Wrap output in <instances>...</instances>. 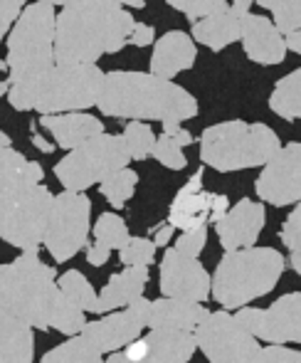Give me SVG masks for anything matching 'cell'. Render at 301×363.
<instances>
[{"mask_svg": "<svg viewBox=\"0 0 301 363\" xmlns=\"http://www.w3.org/2000/svg\"><path fill=\"white\" fill-rule=\"evenodd\" d=\"M166 3L171 5L173 10H181L191 23L229 8L227 0H166Z\"/></svg>", "mask_w": 301, "mask_h": 363, "instance_id": "cell-36", "label": "cell"}, {"mask_svg": "<svg viewBox=\"0 0 301 363\" xmlns=\"http://www.w3.org/2000/svg\"><path fill=\"white\" fill-rule=\"evenodd\" d=\"M287 259L274 247L229 250L212 274V299L222 309H239L269 294L282 279Z\"/></svg>", "mask_w": 301, "mask_h": 363, "instance_id": "cell-5", "label": "cell"}, {"mask_svg": "<svg viewBox=\"0 0 301 363\" xmlns=\"http://www.w3.org/2000/svg\"><path fill=\"white\" fill-rule=\"evenodd\" d=\"M111 257V247L104 242H94V245H86V262L91 264V267H101V264H106Z\"/></svg>", "mask_w": 301, "mask_h": 363, "instance_id": "cell-41", "label": "cell"}, {"mask_svg": "<svg viewBox=\"0 0 301 363\" xmlns=\"http://www.w3.org/2000/svg\"><path fill=\"white\" fill-rule=\"evenodd\" d=\"M161 291L163 296L205 301L212 296V277L198 257L171 247L161 259Z\"/></svg>", "mask_w": 301, "mask_h": 363, "instance_id": "cell-16", "label": "cell"}, {"mask_svg": "<svg viewBox=\"0 0 301 363\" xmlns=\"http://www.w3.org/2000/svg\"><path fill=\"white\" fill-rule=\"evenodd\" d=\"M151 43H156V30H153L151 25L136 23L134 33H131V38H129V45H134V48H149Z\"/></svg>", "mask_w": 301, "mask_h": 363, "instance_id": "cell-42", "label": "cell"}, {"mask_svg": "<svg viewBox=\"0 0 301 363\" xmlns=\"http://www.w3.org/2000/svg\"><path fill=\"white\" fill-rule=\"evenodd\" d=\"M91 233H94L96 242L109 245L111 250H121L131 240L129 228H126L124 218L116 216V213H101V216L96 218Z\"/></svg>", "mask_w": 301, "mask_h": 363, "instance_id": "cell-31", "label": "cell"}, {"mask_svg": "<svg viewBox=\"0 0 301 363\" xmlns=\"http://www.w3.org/2000/svg\"><path fill=\"white\" fill-rule=\"evenodd\" d=\"M198 349L210 363H257L259 339L249 334L229 311H210L195 326Z\"/></svg>", "mask_w": 301, "mask_h": 363, "instance_id": "cell-11", "label": "cell"}, {"mask_svg": "<svg viewBox=\"0 0 301 363\" xmlns=\"http://www.w3.org/2000/svg\"><path fill=\"white\" fill-rule=\"evenodd\" d=\"M55 38H57L55 5L40 3V0L28 5L18 18V23L13 25L10 35L5 38L8 57L3 62V69L8 72L10 84L25 82L57 65Z\"/></svg>", "mask_w": 301, "mask_h": 363, "instance_id": "cell-7", "label": "cell"}, {"mask_svg": "<svg viewBox=\"0 0 301 363\" xmlns=\"http://www.w3.org/2000/svg\"><path fill=\"white\" fill-rule=\"evenodd\" d=\"M40 363H106V359H101V351L86 336L76 334L69 336L64 344L50 349Z\"/></svg>", "mask_w": 301, "mask_h": 363, "instance_id": "cell-28", "label": "cell"}, {"mask_svg": "<svg viewBox=\"0 0 301 363\" xmlns=\"http://www.w3.org/2000/svg\"><path fill=\"white\" fill-rule=\"evenodd\" d=\"M131 153L126 148L124 136L99 134L72 148L62 161L55 166V176L62 183L64 191H86L96 186L119 168H126Z\"/></svg>", "mask_w": 301, "mask_h": 363, "instance_id": "cell-9", "label": "cell"}, {"mask_svg": "<svg viewBox=\"0 0 301 363\" xmlns=\"http://www.w3.org/2000/svg\"><path fill=\"white\" fill-rule=\"evenodd\" d=\"M254 3L272 13L274 25L284 35L301 30V0H254Z\"/></svg>", "mask_w": 301, "mask_h": 363, "instance_id": "cell-33", "label": "cell"}, {"mask_svg": "<svg viewBox=\"0 0 301 363\" xmlns=\"http://www.w3.org/2000/svg\"><path fill=\"white\" fill-rule=\"evenodd\" d=\"M149 284V267H126L124 272H116L109 277L99 294V309L96 314H109L111 309H121L144 296V289Z\"/></svg>", "mask_w": 301, "mask_h": 363, "instance_id": "cell-23", "label": "cell"}, {"mask_svg": "<svg viewBox=\"0 0 301 363\" xmlns=\"http://www.w3.org/2000/svg\"><path fill=\"white\" fill-rule=\"evenodd\" d=\"M106 72L96 62L52 65L45 72L10 84L8 101L15 111H40V114H64L96 106Z\"/></svg>", "mask_w": 301, "mask_h": 363, "instance_id": "cell-4", "label": "cell"}, {"mask_svg": "<svg viewBox=\"0 0 301 363\" xmlns=\"http://www.w3.org/2000/svg\"><path fill=\"white\" fill-rule=\"evenodd\" d=\"M242 13L229 5L227 10H220L215 15H208L193 23V40L198 45H205L212 52H220L227 45L237 43L242 38Z\"/></svg>", "mask_w": 301, "mask_h": 363, "instance_id": "cell-22", "label": "cell"}, {"mask_svg": "<svg viewBox=\"0 0 301 363\" xmlns=\"http://www.w3.org/2000/svg\"><path fill=\"white\" fill-rule=\"evenodd\" d=\"M198 351L195 331L158 326L131 341L126 349L111 351L106 363H188Z\"/></svg>", "mask_w": 301, "mask_h": 363, "instance_id": "cell-12", "label": "cell"}, {"mask_svg": "<svg viewBox=\"0 0 301 363\" xmlns=\"http://www.w3.org/2000/svg\"><path fill=\"white\" fill-rule=\"evenodd\" d=\"M45 171L38 161H28L20 151L0 146V193L42 183Z\"/></svg>", "mask_w": 301, "mask_h": 363, "instance_id": "cell-26", "label": "cell"}, {"mask_svg": "<svg viewBox=\"0 0 301 363\" xmlns=\"http://www.w3.org/2000/svg\"><path fill=\"white\" fill-rule=\"evenodd\" d=\"M136 20L116 0H69L57 15L55 57L62 65L99 62L129 45Z\"/></svg>", "mask_w": 301, "mask_h": 363, "instance_id": "cell-2", "label": "cell"}, {"mask_svg": "<svg viewBox=\"0 0 301 363\" xmlns=\"http://www.w3.org/2000/svg\"><path fill=\"white\" fill-rule=\"evenodd\" d=\"M208 363H210V361H208Z\"/></svg>", "mask_w": 301, "mask_h": 363, "instance_id": "cell-52", "label": "cell"}, {"mask_svg": "<svg viewBox=\"0 0 301 363\" xmlns=\"http://www.w3.org/2000/svg\"><path fill=\"white\" fill-rule=\"evenodd\" d=\"M156 247L158 245L149 238H131L119 250V259L124 267H139V264L149 267V264H153V259H156Z\"/></svg>", "mask_w": 301, "mask_h": 363, "instance_id": "cell-34", "label": "cell"}, {"mask_svg": "<svg viewBox=\"0 0 301 363\" xmlns=\"http://www.w3.org/2000/svg\"><path fill=\"white\" fill-rule=\"evenodd\" d=\"M242 50L252 62L262 67L282 65L287 57V38L282 30L274 25V20H267L264 15L247 13L242 18Z\"/></svg>", "mask_w": 301, "mask_h": 363, "instance_id": "cell-18", "label": "cell"}, {"mask_svg": "<svg viewBox=\"0 0 301 363\" xmlns=\"http://www.w3.org/2000/svg\"><path fill=\"white\" fill-rule=\"evenodd\" d=\"M173 233H176V228H173L171 223H166V225H161V228L156 230V238H153V242L158 245V247H166L168 242H171V238H173Z\"/></svg>", "mask_w": 301, "mask_h": 363, "instance_id": "cell-45", "label": "cell"}, {"mask_svg": "<svg viewBox=\"0 0 301 363\" xmlns=\"http://www.w3.org/2000/svg\"><path fill=\"white\" fill-rule=\"evenodd\" d=\"M229 3H232V8L237 10V13L247 15L249 13V5H252L254 0H229Z\"/></svg>", "mask_w": 301, "mask_h": 363, "instance_id": "cell-48", "label": "cell"}, {"mask_svg": "<svg viewBox=\"0 0 301 363\" xmlns=\"http://www.w3.org/2000/svg\"><path fill=\"white\" fill-rule=\"evenodd\" d=\"M0 311L20 316L33 329L76 336L84 331V311L67 299L57 282V272L38 257L23 252L0 267Z\"/></svg>", "mask_w": 301, "mask_h": 363, "instance_id": "cell-1", "label": "cell"}, {"mask_svg": "<svg viewBox=\"0 0 301 363\" xmlns=\"http://www.w3.org/2000/svg\"><path fill=\"white\" fill-rule=\"evenodd\" d=\"M55 196L47 186L0 193V238L23 252H38L52 216Z\"/></svg>", "mask_w": 301, "mask_h": 363, "instance_id": "cell-8", "label": "cell"}, {"mask_svg": "<svg viewBox=\"0 0 301 363\" xmlns=\"http://www.w3.org/2000/svg\"><path fill=\"white\" fill-rule=\"evenodd\" d=\"M116 3H121V5H129V8H144V5H146V0H116Z\"/></svg>", "mask_w": 301, "mask_h": 363, "instance_id": "cell-50", "label": "cell"}, {"mask_svg": "<svg viewBox=\"0 0 301 363\" xmlns=\"http://www.w3.org/2000/svg\"><path fill=\"white\" fill-rule=\"evenodd\" d=\"M257 198L269 206H297L301 203V144L282 146L254 181Z\"/></svg>", "mask_w": 301, "mask_h": 363, "instance_id": "cell-14", "label": "cell"}, {"mask_svg": "<svg viewBox=\"0 0 301 363\" xmlns=\"http://www.w3.org/2000/svg\"><path fill=\"white\" fill-rule=\"evenodd\" d=\"M284 38H287V48L292 50V52L301 55V30H294V33L284 35Z\"/></svg>", "mask_w": 301, "mask_h": 363, "instance_id": "cell-46", "label": "cell"}, {"mask_svg": "<svg viewBox=\"0 0 301 363\" xmlns=\"http://www.w3.org/2000/svg\"><path fill=\"white\" fill-rule=\"evenodd\" d=\"M212 198H215V193L203 191V171H195L191 181L173 198L171 211H168V223L176 230H183V233L208 225L212 213Z\"/></svg>", "mask_w": 301, "mask_h": 363, "instance_id": "cell-19", "label": "cell"}, {"mask_svg": "<svg viewBox=\"0 0 301 363\" xmlns=\"http://www.w3.org/2000/svg\"><path fill=\"white\" fill-rule=\"evenodd\" d=\"M269 109L284 121L301 119V67L274 84V91L269 94Z\"/></svg>", "mask_w": 301, "mask_h": 363, "instance_id": "cell-27", "label": "cell"}, {"mask_svg": "<svg viewBox=\"0 0 301 363\" xmlns=\"http://www.w3.org/2000/svg\"><path fill=\"white\" fill-rule=\"evenodd\" d=\"M257 363H301V351L284 349V344L262 346Z\"/></svg>", "mask_w": 301, "mask_h": 363, "instance_id": "cell-40", "label": "cell"}, {"mask_svg": "<svg viewBox=\"0 0 301 363\" xmlns=\"http://www.w3.org/2000/svg\"><path fill=\"white\" fill-rule=\"evenodd\" d=\"M104 116L139 121H188L198 116V99L176 82L153 72H106L96 101Z\"/></svg>", "mask_w": 301, "mask_h": 363, "instance_id": "cell-3", "label": "cell"}, {"mask_svg": "<svg viewBox=\"0 0 301 363\" xmlns=\"http://www.w3.org/2000/svg\"><path fill=\"white\" fill-rule=\"evenodd\" d=\"M33 326L20 316L0 311V363H33Z\"/></svg>", "mask_w": 301, "mask_h": 363, "instance_id": "cell-25", "label": "cell"}, {"mask_svg": "<svg viewBox=\"0 0 301 363\" xmlns=\"http://www.w3.org/2000/svg\"><path fill=\"white\" fill-rule=\"evenodd\" d=\"M121 136H124L126 148H129V153H131V161H146L153 153V146H156V139H158L151 126L139 119H131Z\"/></svg>", "mask_w": 301, "mask_h": 363, "instance_id": "cell-32", "label": "cell"}, {"mask_svg": "<svg viewBox=\"0 0 301 363\" xmlns=\"http://www.w3.org/2000/svg\"><path fill=\"white\" fill-rule=\"evenodd\" d=\"M210 311L203 306V301L191 299H176V296H163V299L151 301V316L149 329L168 326V329H191L200 324Z\"/></svg>", "mask_w": 301, "mask_h": 363, "instance_id": "cell-24", "label": "cell"}, {"mask_svg": "<svg viewBox=\"0 0 301 363\" xmlns=\"http://www.w3.org/2000/svg\"><path fill=\"white\" fill-rule=\"evenodd\" d=\"M264 223H267V213H264L262 203L242 198L237 206L229 208L225 218L215 223L217 240H220L225 252L252 247V245H257L259 235H262Z\"/></svg>", "mask_w": 301, "mask_h": 363, "instance_id": "cell-17", "label": "cell"}, {"mask_svg": "<svg viewBox=\"0 0 301 363\" xmlns=\"http://www.w3.org/2000/svg\"><path fill=\"white\" fill-rule=\"evenodd\" d=\"M136 183H139V173L126 166V168H119L116 173H111L109 178H104V181L99 183V193L111 203V208L121 211V208L126 206V201L134 198Z\"/></svg>", "mask_w": 301, "mask_h": 363, "instance_id": "cell-29", "label": "cell"}, {"mask_svg": "<svg viewBox=\"0 0 301 363\" xmlns=\"http://www.w3.org/2000/svg\"><path fill=\"white\" fill-rule=\"evenodd\" d=\"M91 201L84 191H62L55 196L52 216L45 233V250L52 255L55 262H67L79 250H86L89 238Z\"/></svg>", "mask_w": 301, "mask_h": 363, "instance_id": "cell-10", "label": "cell"}, {"mask_svg": "<svg viewBox=\"0 0 301 363\" xmlns=\"http://www.w3.org/2000/svg\"><path fill=\"white\" fill-rule=\"evenodd\" d=\"M25 8L28 0H0V38H8Z\"/></svg>", "mask_w": 301, "mask_h": 363, "instance_id": "cell-39", "label": "cell"}, {"mask_svg": "<svg viewBox=\"0 0 301 363\" xmlns=\"http://www.w3.org/2000/svg\"><path fill=\"white\" fill-rule=\"evenodd\" d=\"M33 146H35V148H40L42 153H52V151H55V146H52V144H47V141H45L42 136H38V134H33Z\"/></svg>", "mask_w": 301, "mask_h": 363, "instance_id": "cell-47", "label": "cell"}, {"mask_svg": "<svg viewBox=\"0 0 301 363\" xmlns=\"http://www.w3.org/2000/svg\"><path fill=\"white\" fill-rule=\"evenodd\" d=\"M229 211V201L227 196H215L212 198V213H210V223H217V220L225 218V213Z\"/></svg>", "mask_w": 301, "mask_h": 363, "instance_id": "cell-44", "label": "cell"}, {"mask_svg": "<svg viewBox=\"0 0 301 363\" xmlns=\"http://www.w3.org/2000/svg\"><path fill=\"white\" fill-rule=\"evenodd\" d=\"M195 40L188 33H183V30H171L158 43H153L151 72L158 77H166V79H173V77L191 69L195 65Z\"/></svg>", "mask_w": 301, "mask_h": 363, "instance_id": "cell-20", "label": "cell"}, {"mask_svg": "<svg viewBox=\"0 0 301 363\" xmlns=\"http://www.w3.org/2000/svg\"><path fill=\"white\" fill-rule=\"evenodd\" d=\"M151 156L156 158L161 166L171 168V171H183V168L188 166V158H186V153H183V146L168 134L158 136Z\"/></svg>", "mask_w": 301, "mask_h": 363, "instance_id": "cell-35", "label": "cell"}, {"mask_svg": "<svg viewBox=\"0 0 301 363\" xmlns=\"http://www.w3.org/2000/svg\"><path fill=\"white\" fill-rule=\"evenodd\" d=\"M234 319L267 344H301V291L279 296L267 309L239 306Z\"/></svg>", "mask_w": 301, "mask_h": 363, "instance_id": "cell-13", "label": "cell"}, {"mask_svg": "<svg viewBox=\"0 0 301 363\" xmlns=\"http://www.w3.org/2000/svg\"><path fill=\"white\" fill-rule=\"evenodd\" d=\"M205 242H208V225H200V228L186 230L173 247L183 255H191V257H200V252L205 250Z\"/></svg>", "mask_w": 301, "mask_h": 363, "instance_id": "cell-38", "label": "cell"}, {"mask_svg": "<svg viewBox=\"0 0 301 363\" xmlns=\"http://www.w3.org/2000/svg\"><path fill=\"white\" fill-rule=\"evenodd\" d=\"M279 238H282L284 247H287L289 252H294L301 257V203H297V208H294V211L287 216V220L282 223Z\"/></svg>", "mask_w": 301, "mask_h": 363, "instance_id": "cell-37", "label": "cell"}, {"mask_svg": "<svg viewBox=\"0 0 301 363\" xmlns=\"http://www.w3.org/2000/svg\"><path fill=\"white\" fill-rule=\"evenodd\" d=\"M40 126L52 134L59 148H72L81 146L84 141L94 139V136L104 134V121L96 116L84 114V111H64V114H42L40 116Z\"/></svg>", "mask_w": 301, "mask_h": 363, "instance_id": "cell-21", "label": "cell"}, {"mask_svg": "<svg viewBox=\"0 0 301 363\" xmlns=\"http://www.w3.org/2000/svg\"><path fill=\"white\" fill-rule=\"evenodd\" d=\"M57 282H59V287H62L64 294H67V299L74 301L81 311H91V314H96V309H99V296H96L94 287H91L89 279H86L79 269H67Z\"/></svg>", "mask_w": 301, "mask_h": 363, "instance_id": "cell-30", "label": "cell"}, {"mask_svg": "<svg viewBox=\"0 0 301 363\" xmlns=\"http://www.w3.org/2000/svg\"><path fill=\"white\" fill-rule=\"evenodd\" d=\"M151 316V301L146 296H139L131 301L124 311L109 314L99 321H86L81 336L91 341L101 354H111V351H121L141 336V331L149 326Z\"/></svg>", "mask_w": 301, "mask_h": 363, "instance_id": "cell-15", "label": "cell"}, {"mask_svg": "<svg viewBox=\"0 0 301 363\" xmlns=\"http://www.w3.org/2000/svg\"><path fill=\"white\" fill-rule=\"evenodd\" d=\"M282 148L277 131L242 119L208 126L200 134V161L217 173L259 168Z\"/></svg>", "mask_w": 301, "mask_h": 363, "instance_id": "cell-6", "label": "cell"}, {"mask_svg": "<svg viewBox=\"0 0 301 363\" xmlns=\"http://www.w3.org/2000/svg\"><path fill=\"white\" fill-rule=\"evenodd\" d=\"M40 3H50V5H67L69 0H40Z\"/></svg>", "mask_w": 301, "mask_h": 363, "instance_id": "cell-51", "label": "cell"}, {"mask_svg": "<svg viewBox=\"0 0 301 363\" xmlns=\"http://www.w3.org/2000/svg\"><path fill=\"white\" fill-rule=\"evenodd\" d=\"M289 264H292V269H294V272H297V274H301V257H299V255H289Z\"/></svg>", "mask_w": 301, "mask_h": 363, "instance_id": "cell-49", "label": "cell"}, {"mask_svg": "<svg viewBox=\"0 0 301 363\" xmlns=\"http://www.w3.org/2000/svg\"><path fill=\"white\" fill-rule=\"evenodd\" d=\"M163 124V134H168V136H173V139L178 141L181 146H191L193 141V134L188 129H183L181 126V121H161Z\"/></svg>", "mask_w": 301, "mask_h": 363, "instance_id": "cell-43", "label": "cell"}]
</instances>
